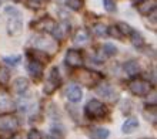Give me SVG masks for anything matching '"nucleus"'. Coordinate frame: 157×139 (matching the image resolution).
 <instances>
[{"label": "nucleus", "instance_id": "bb28decb", "mask_svg": "<svg viewBox=\"0 0 157 139\" xmlns=\"http://www.w3.org/2000/svg\"><path fill=\"white\" fill-rule=\"evenodd\" d=\"M21 60L20 55H12V57H4L3 61L6 62V64H10V66H16V64H19Z\"/></svg>", "mask_w": 157, "mask_h": 139}, {"label": "nucleus", "instance_id": "4468645a", "mask_svg": "<svg viewBox=\"0 0 157 139\" xmlns=\"http://www.w3.org/2000/svg\"><path fill=\"white\" fill-rule=\"evenodd\" d=\"M27 88H29V81H27L26 78L20 77V78H17L16 81H14V91H16V92H19V94L26 92V91H27Z\"/></svg>", "mask_w": 157, "mask_h": 139}, {"label": "nucleus", "instance_id": "20e7f679", "mask_svg": "<svg viewBox=\"0 0 157 139\" xmlns=\"http://www.w3.org/2000/svg\"><path fill=\"white\" fill-rule=\"evenodd\" d=\"M77 78L83 85L90 87V88L97 85V84L101 81V75H100L99 73L91 71V70H82V71L77 74Z\"/></svg>", "mask_w": 157, "mask_h": 139}, {"label": "nucleus", "instance_id": "f257e3e1", "mask_svg": "<svg viewBox=\"0 0 157 139\" xmlns=\"http://www.w3.org/2000/svg\"><path fill=\"white\" fill-rule=\"evenodd\" d=\"M17 128H19V121L14 115H0V138H12L13 134L17 131Z\"/></svg>", "mask_w": 157, "mask_h": 139}, {"label": "nucleus", "instance_id": "473e14b6", "mask_svg": "<svg viewBox=\"0 0 157 139\" xmlns=\"http://www.w3.org/2000/svg\"><path fill=\"white\" fill-rule=\"evenodd\" d=\"M13 2H20V0H13Z\"/></svg>", "mask_w": 157, "mask_h": 139}, {"label": "nucleus", "instance_id": "a211bd4d", "mask_svg": "<svg viewBox=\"0 0 157 139\" xmlns=\"http://www.w3.org/2000/svg\"><path fill=\"white\" fill-rule=\"evenodd\" d=\"M12 105V101H10V97H9L6 92L0 91V111L2 109H7Z\"/></svg>", "mask_w": 157, "mask_h": 139}, {"label": "nucleus", "instance_id": "f03ea898", "mask_svg": "<svg viewBox=\"0 0 157 139\" xmlns=\"http://www.w3.org/2000/svg\"><path fill=\"white\" fill-rule=\"evenodd\" d=\"M84 112L90 119H100L106 115L107 108H106V105L103 102H100L99 99H91V101L87 102Z\"/></svg>", "mask_w": 157, "mask_h": 139}, {"label": "nucleus", "instance_id": "9d476101", "mask_svg": "<svg viewBox=\"0 0 157 139\" xmlns=\"http://www.w3.org/2000/svg\"><path fill=\"white\" fill-rule=\"evenodd\" d=\"M66 97H67V99H69L70 102H78V101L83 98V91H82V88H80L78 85L71 84V85L67 87Z\"/></svg>", "mask_w": 157, "mask_h": 139}, {"label": "nucleus", "instance_id": "cd10ccee", "mask_svg": "<svg viewBox=\"0 0 157 139\" xmlns=\"http://www.w3.org/2000/svg\"><path fill=\"white\" fill-rule=\"evenodd\" d=\"M103 4L107 12H114L116 10V2L114 0H103Z\"/></svg>", "mask_w": 157, "mask_h": 139}, {"label": "nucleus", "instance_id": "4be33fe9", "mask_svg": "<svg viewBox=\"0 0 157 139\" xmlns=\"http://www.w3.org/2000/svg\"><path fill=\"white\" fill-rule=\"evenodd\" d=\"M93 33L99 37H103L107 34V27L104 24H101V23H97V24L93 26Z\"/></svg>", "mask_w": 157, "mask_h": 139}, {"label": "nucleus", "instance_id": "7ed1b4c3", "mask_svg": "<svg viewBox=\"0 0 157 139\" xmlns=\"http://www.w3.org/2000/svg\"><path fill=\"white\" fill-rule=\"evenodd\" d=\"M128 88L134 95L137 97H146V95L150 94L151 91V84L146 80H141V78H137V80H133L130 84H128Z\"/></svg>", "mask_w": 157, "mask_h": 139}, {"label": "nucleus", "instance_id": "2eb2a0df", "mask_svg": "<svg viewBox=\"0 0 157 139\" xmlns=\"http://www.w3.org/2000/svg\"><path fill=\"white\" fill-rule=\"evenodd\" d=\"M124 71L128 74V75H136V74L140 73V66H139V62L136 61H127L124 64Z\"/></svg>", "mask_w": 157, "mask_h": 139}, {"label": "nucleus", "instance_id": "ddd939ff", "mask_svg": "<svg viewBox=\"0 0 157 139\" xmlns=\"http://www.w3.org/2000/svg\"><path fill=\"white\" fill-rule=\"evenodd\" d=\"M137 127H139V121L136 118H128L126 122L123 123V127H121V131L124 134H132L133 131H136Z\"/></svg>", "mask_w": 157, "mask_h": 139}, {"label": "nucleus", "instance_id": "a878e982", "mask_svg": "<svg viewBox=\"0 0 157 139\" xmlns=\"http://www.w3.org/2000/svg\"><path fill=\"white\" fill-rule=\"evenodd\" d=\"M10 80V73L6 68L0 67V84H6Z\"/></svg>", "mask_w": 157, "mask_h": 139}, {"label": "nucleus", "instance_id": "39448f33", "mask_svg": "<svg viewBox=\"0 0 157 139\" xmlns=\"http://www.w3.org/2000/svg\"><path fill=\"white\" fill-rule=\"evenodd\" d=\"M23 30V23L20 19V13H14V16H10L7 20V31L10 36H20Z\"/></svg>", "mask_w": 157, "mask_h": 139}, {"label": "nucleus", "instance_id": "393cba45", "mask_svg": "<svg viewBox=\"0 0 157 139\" xmlns=\"http://www.w3.org/2000/svg\"><path fill=\"white\" fill-rule=\"evenodd\" d=\"M117 29H119V31L121 33V36H130L132 34V31H133V29L130 27L128 24H126V23H119V24L116 26Z\"/></svg>", "mask_w": 157, "mask_h": 139}, {"label": "nucleus", "instance_id": "5701e85b", "mask_svg": "<svg viewBox=\"0 0 157 139\" xmlns=\"http://www.w3.org/2000/svg\"><path fill=\"white\" fill-rule=\"evenodd\" d=\"M66 6L71 10L77 12L83 7V0H66Z\"/></svg>", "mask_w": 157, "mask_h": 139}, {"label": "nucleus", "instance_id": "2f4dec72", "mask_svg": "<svg viewBox=\"0 0 157 139\" xmlns=\"http://www.w3.org/2000/svg\"><path fill=\"white\" fill-rule=\"evenodd\" d=\"M33 2H36V3H39V4H40V2H43V0H33Z\"/></svg>", "mask_w": 157, "mask_h": 139}, {"label": "nucleus", "instance_id": "412c9836", "mask_svg": "<svg viewBox=\"0 0 157 139\" xmlns=\"http://www.w3.org/2000/svg\"><path fill=\"white\" fill-rule=\"evenodd\" d=\"M101 50H103V53H104L106 57H113V55H116L117 54V48L113 44H110V43L104 44L103 47H101Z\"/></svg>", "mask_w": 157, "mask_h": 139}, {"label": "nucleus", "instance_id": "7c9ffc66", "mask_svg": "<svg viewBox=\"0 0 157 139\" xmlns=\"http://www.w3.org/2000/svg\"><path fill=\"white\" fill-rule=\"evenodd\" d=\"M141 2H143V0H133V3H134V4H137V3H141Z\"/></svg>", "mask_w": 157, "mask_h": 139}, {"label": "nucleus", "instance_id": "72a5a7b5", "mask_svg": "<svg viewBox=\"0 0 157 139\" xmlns=\"http://www.w3.org/2000/svg\"><path fill=\"white\" fill-rule=\"evenodd\" d=\"M49 139H54V138H49Z\"/></svg>", "mask_w": 157, "mask_h": 139}, {"label": "nucleus", "instance_id": "c85d7f7f", "mask_svg": "<svg viewBox=\"0 0 157 139\" xmlns=\"http://www.w3.org/2000/svg\"><path fill=\"white\" fill-rule=\"evenodd\" d=\"M107 33L110 34L112 37H116V38H123V36H121V33L119 31V29H117L116 26H113V27H110V30H107Z\"/></svg>", "mask_w": 157, "mask_h": 139}, {"label": "nucleus", "instance_id": "9b49d317", "mask_svg": "<svg viewBox=\"0 0 157 139\" xmlns=\"http://www.w3.org/2000/svg\"><path fill=\"white\" fill-rule=\"evenodd\" d=\"M137 9L141 14H150L151 12L156 10V0H143L141 3H139Z\"/></svg>", "mask_w": 157, "mask_h": 139}, {"label": "nucleus", "instance_id": "f3484780", "mask_svg": "<svg viewBox=\"0 0 157 139\" xmlns=\"http://www.w3.org/2000/svg\"><path fill=\"white\" fill-rule=\"evenodd\" d=\"M30 57H33L34 61L40 62V64L49 61V57H47V54L44 51H36V50H33V51H30Z\"/></svg>", "mask_w": 157, "mask_h": 139}, {"label": "nucleus", "instance_id": "dca6fc26", "mask_svg": "<svg viewBox=\"0 0 157 139\" xmlns=\"http://www.w3.org/2000/svg\"><path fill=\"white\" fill-rule=\"evenodd\" d=\"M97 94L101 95V97H104V98H109V99H113V97H114V91H113V88L110 85H101L97 88Z\"/></svg>", "mask_w": 157, "mask_h": 139}, {"label": "nucleus", "instance_id": "b1692460", "mask_svg": "<svg viewBox=\"0 0 157 139\" xmlns=\"http://www.w3.org/2000/svg\"><path fill=\"white\" fill-rule=\"evenodd\" d=\"M109 135H110V132H109V129H106V128H99V129H96L94 134H93L94 139H107Z\"/></svg>", "mask_w": 157, "mask_h": 139}, {"label": "nucleus", "instance_id": "1a4fd4ad", "mask_svg": "<svg viewBox=\"0 0 157 139\" xmlns=\"http://www.w3.org/2000/svg\"><path fill=\"white\" fill-rule=\"evenodd\" d=\"M70 24L69 23H66V21H63V23H60L59 26H54V29L52 30V33H53L54 38L59 41L64 40L67 36H69V33H70Z\"/></svg>", "mask_w": 157, "mask_h": 139}, {"label": "nucleus", "instance_id": "0eeeda50", "mask_svg": "<svg viewBox=\"0 0 157 139\" xmlns=\"http://www.w3.org/2000/svg\"><path fill=\"white\" fill-rule=\"evenodd\" d=\"M64 62H66L69 67L71 68H77V67H82L83 64V55L78 50H69L66 53V57H64Z\"/></svg>", "mask_w": 157, "mask_h": 139}, {"label": "nucleus", "instance_id": "423d86ee", "mask_svg": "<svg viewBox=\"0 0 157 139\" xmlns=\"http://www.w3.org/2000/svg\"><path fill=\"white\" fill-rule=\"evenodd\" d=\"M62 84V78H60V73H59L57 68H53L52 73H50V77L47 80L44 85V92L46 94H53L54 91L57 90V87Z\"/></svg>", "mask_w": 157, "mask_h": 139}, {"label": "nucleus", "instance_id": "6e6552de", "mask_svg": "<svg viewBox=\"0 0 157 139\" xmlns=\"http://www.w3.org/2000/svg\"><path fill=\"white\" fill-rule=\"evenodd\" d=\"M54 26H56V23L50 17H41L37 21L32 23V27L37 31H52L54 29Z\"/></svg>", "mask_w": 157, "mask_h": 139}, {"label": "nucleus", "instance_id": "aec40b11", "mask_svg": "<svg viewBox=\"0 0 157 139\" xmlns=\"http://www.w3.org/2000/svg\"><path fill=\"white\" fill-rule=\"evenodd\" d=\"M130 37H132L133 44L137 45V47H141V45L144 44V38H143V36H141L139 31H136V30H133L132 34H130Z\"/></svg>", "mask_w": 157, "mask_h": 139}, {"label": "nucleus", "instance_id": "f8f14e48", "mask_svg": "<svg viewBox=\"0 0 157 139\" xmlns=\"http://www.w3.org/2000/svg\"><path fill=\"white\" fill-rule=\"evenodd\" d=\"M27 70H29V74L32 75L33 78H40L41 74H43V64L37 61H30L29 66H27Z\"/></svg>", "mask_w": 157, "mask_h": 139}, {"label": "nucleus", "instance_id": "c756f323", "mask_svg": "<svg viewBox=\"0 0 157 139\" xmlns=\"http://www.w3.org/2000/svg\"><path fill=\"white\" fill-rule=\"evenodd\" d=\"M27 139H41V132L37 129H32L27 135Z\"/></svg>", "mask_w": 157, "mask_h": 139}, {"label": "nucleus", "instance_id": "6ab92c4d", "mask_svg": "<svg viewBox=\"0 0 157 139\" xmlns=\"http://www.w3.org/2000/svg\"><path fill=\"white\" fill-rule=\"evenodd\" d=\"M89 41V34L84 30H78L75 36V43L76 44H86Z\"/></svg>", "mask_w": 157, "mask_h": 139}]
</instances>
